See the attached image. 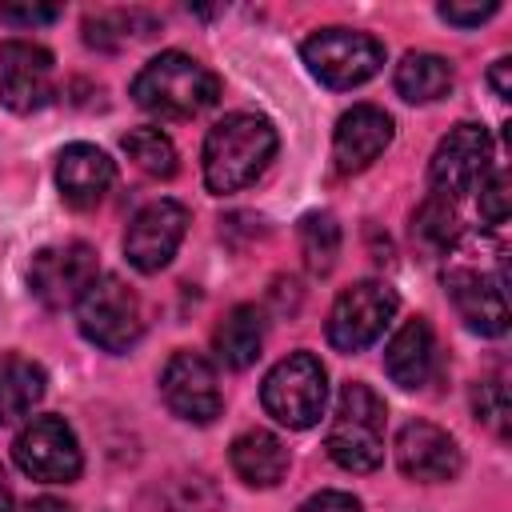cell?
<instances>
[{
  "instance_id": "cell-1",
  "label": "cell",
  "mask_w": 512,
  "mask_h": 512,
  "mask_svg": "<svg viewBox=\"0 0 512 512\" xmlns=\"http://www.w3.org/2000/svg\"><path fill=\"white\" fill-rule=\"evenodd\" d=\"M276 156V128L256 112H232L204 136V184L216 196L248 188Z\"/></svg>"
},
{
  "instance_id": "cell-2",
  "label": "cell",
  "mask_w": 512,
  "mask_h": 512,
  "mask_svg": "<svg viewBox=\"0 0 512 512\" xmlns=\"http://www.w3.org/2000/svg\"><path fill=\"white\" fill-rule=\"evenodd\" d=\"M132 100L144 112L184 120L220 100V80H216V72H208L200 60H192L184 52H160L136 72Z\"/></svg>"
},
{
  "instance_id": "cell-3",
  "label": "cell",
  "mask_w": 512,
  "mask_h": 512,
  "mask_svg": "<svg viewBox=\"0 0 512 512\" xmlns=\"http://www.w3.org/2000/svg\"><path fill=\"white\" fill-rule=\"evenodd\" d=\"M384 420H388L384 400L368 384L348 380L340 388V400H336V412H332V424H328V436H324L328 456L344 472L380 468V460H384Z\"/></svg>"
},
{
  "instance_id": "cell-4",
  "label": "cell",
  "mask_w": 512,
  "mask_h": 512,
  "mask_svg": "<svg viewBox=\"0 0 512 512\" xmlns=\"http://www.w3.org/2000/svg\"><path fill=\"white\" fill-rule=\"evenodd\" d=\"M444 288L460 312V320L480 336H500L508 328V276L500 248H488V256H456L444 272Z\"/></svg>"
},
{
  "instance_id": "cell-5",
  "label": "cell",
  "mask_w": 512,
  "mask_h": 512,
  "mask_svg": "<svg viewBox=\"0 0 512 512\" xmlns=\"http://www.w3.org/2000/svg\"><path fill=\"white\" fill-rule=\"evenodd\" d=\"M260 404L264 412L284 424V428H312L324 416L328 404V372L312 352H292L284 356L260 384Z\"/></svg>"
},
{
  "instance_id": "cell-6",
  "label": "cell",
  "mask_w": 512,
  "mask_h": 512,
  "mask_svg": "<svg viewBox=\"0 0 512 512\" xmlns=\"http://www.w3.org/2000/svg\"><path fill=\"white\" fill-rule=\"evenodd\" d=\"M76 324L84 340L104 352H128L144 332L140 300L120 276H96L84 288V296L76 300Z\"/></svg>"
},
{
  "instance_id": "cell-7",
  "label": "cell",
  "mask_w": 512,
  "mask_h": 512,
  "mask_svg": "<svg viewBox=\"0 0 512 512\" xmlns=\"http://www.w3.org/2000/svg\"><path fill=\"white\" fill-rule=\"evenodd\" d=\"M304 64L328 88H356L384 68V44L352 28H320L300 44Z\"/></svg>"
},
{
  "instance_id": "cell-8",
  "label": "cell",
  "mask_w": 512,
  "mask_h": 512,
  "mask_svg": "<svg viewBox=\"0 0 512 512\" xmlns=\"http://www.w3.org/2000/svg\"><path fill=\"white\" fill-rule=\"evenodd\" d=\"M392 316H396V292L380 280H360L336 296L328 312V344L336 352H364L372 340H380Z\"/></svg>"
},
{
  "instance_id": "cell-9",
  "label": "cell",
  "mask_w": 512,
  "mask_h": 512,
  "mask_svg": "<svg viewBox=\"0 0 512 512\" xmlns=\"http://www.w3.org/2000/svg\"><path fill=\"white\" fill-rule=\"evenodd\" d=\"M12 456L16 468L40 484H68L84 468L76 432L60 416H36L32 424H24L12 444Z\"/></svg>"
},
{
  "instance_id": "cell-10",
  "label": "cell",
  "mask_w": 512,
  "mask_h": 512,
  "mask_svg": "<svg viewBox=\"0 0 512 512\" xmlns=\"http://www.w3.org/2000/svg\"><path fill=\"white\" fill-rule=\"evenodd\" d=\"M492 168V136L480 124H456L448 128V136L436 144L432 160H428V180L436 188V196L452 200L460 192H472L484 172Z\"/></svg>"
},
{
  "instance_id": "cell-11",
  "label": "cell",
  "mask_w": 512,
  "mask_h": 512,
  "mask_svg": "<svg viewBox=\"0 0 512 512\" xmlns=\"http://www.w3.org/2000/svg\"><path fill=\"white\" fill-rule=\"evenodd\" d=\"M100 276V264H96V252L80 240L72 244H60V248H40L32 256V268H28V284H32V296L44 304V308H64V304H76L84 296V288Z\"/></svg>"
},
{
  "instance_id": "cell-12",
  "label": "cell",
  "mask_w": 512,
  "mask_h": 512,
  "mask_svg": "<svg viewBox=\"0 0 512 512\" xmlns=\"http://www.w3.org/2000/svg\"><path fill=\"white\" fill-rule=\"evenodd\" d=\"M184 228H188V208L176 204V200H152L144 204L132 224H128V236H124V256L136 272H160L180 240H184Z\"/></svg>"
},
{
  "instance_id": "cell-13",
  "label": "cell",
  "mask_w": 512,
  "mask_h": 512,
  "mask_svg": "<svg viewBox=\"0 0 512 512\" xmlns=\"http://www.w3.org/2000/svg\"><path fill=\"white\" fill-rule=\"evenodd\" d=\"M164 404L188 424H212L220 416V384L216 368L200 352H172L160 372Z\"/></svg>"
},
{
  "instance_id": "cell-14",
  "label": "cell",
  "mask_w": 512,
  "mask_h": 512,
  "mask_svg": "<svg viewBox=\"0 0 512 512\" xmlns=\"http://www.w3.org/2000/svg\"><path fill=\"white\" fill-rule=\"evenodd\" d=\"M52 52L32 40L0 44V100L12 112H36L52 100Z\"/></svg>"
},
{
  "instance_id": "cell-15",
  "label": "cell",
  "mask_w": 512,
  "mask_h": 512,
  "mask_svg": "<svg viewBox=\"0 0 512 512\" xmlns=\"http://www.w3.org/2000/svg\"><path fill=\"white\" fill-rule=\"evenodd\" d=\"M396 464L408 480L444 484L460 472V448L444 428H436L428 420H408L396 432Z\"/></svg>"
},
{
  "instance_id": "cell-16",
  "label": "cell",
  "mask_w": 512,
  "mask_h": 512,
  "mask_svg": "<svg viewBox=\"0 0 512 512\" xmlns=\"http://www.w3.org/2000/svg\"><path fill=\"white\" fill-rule=\"evenodd\" d=\"M392 144V116L376 104H356L336 120L332 132V160L336 172H360L368 168L384 148Z\"/></svg>"
},
{
  "instance_id": "cell-17",
  "label": "cell",
  "mask_w": 512,
  "mask_h": 512,
  "mask_svg": "<svg viewBox=\"0 0 512 512\" xmlns=\"http://www.w3.org/2000/svg\"><path fill=\"white\" fill-rule=\"evenodd\" d=\"M116 180V168L108 160V152H100L96 144H68L56 160V184H60V196L68 208H96L104 200V192L112 188Z\"/></svg>"
},
{
  "instance_id": "cell-18",
  "label": "cell",
  "mask_w": 512,
  "mask_h": 512,
  "mask_svg": "<svg viewBox=\"0 0 512 512\" xmlns=\"http://www.w3.org/2000/svg\"><path fill=\"white\" fill-rule=\"evenodd\" d=\"M432 360H436V340H432L428 320H420V316L404 320L400 332L384 348V372L400 388H424L432 376Z\"/></svg>"
},
{
  "instance_id": "cell-19",
  "label": "cell",
  "mask_w": 512,
  "mask_h": 512,
  "mask_svg": "<svg viewBox=\"0 0 512 512\" xmlns=\"http://www.w3.org/2000/svg\"><path fill=\"white\" fill-rule=\"evenodd\" d=\"M228 460H232V472H236L244 484H252V488H272V484H280L284 472H288V448H284L272 432H264V428L240 432V436L232 440Z\"/></svg>"
},
{
  "instance_id": "cell-20",
  "label": "cell",
  "mask_w": 512,
  "mask_h": 512,
  "mask_svg": "<svg viewBox=\"0 0 512 512\" xmlns=\"http://www.w3.org/2000/svg\"><path fill=\"white\" fill-rule=\"evenodd\" d=\"M264 344V316L256 304H236L212 332V348L228 368H248L256 364Z\"/></svg>"
},
{
  "instance_id": "cell-21",
  "label": "cell",
  "mask_w": 512,
  "mask_h": 512,
  "mask_svg": "<svg viewBox=\"0 0 512 512\" xmlns=\"http://www.w3.org/2000/svg\"><path fill=\"white\" fill-rule=\"evenodd\" d=\"M44 368L28 356H4L0 360V428L28 416L44 396Z\"/></svg>"
},
{
  "instance_id": "cell-22",
  "label": "cell",
  "mask_w": 512,
  "mask_h": 512,
  "mask_svg": "<svg viewBox=\"0 0 512 512\" xmlns=\"http://www.w3.org/2000/svg\"><path fill=\"white\" fill-rule=\"evenodd\" d=\"M452 64L436 52H408L396 64V92L408 104H432L452 92Z\"/></svg>"
},
{
  "instance_id": "cell-23",
  "label": "cell",
  "mask_w": 512,
  "mask_h": 512,
  "mask_svg": "<svg viewBox=\"0 0 512 512\" xmlns=\"http://www.w3.org/2000/svg\"><path fill=\"white\" fill-rule=\"evenodd\" d=\"M300 248H304V264L316 276L332 272V264L340 256V228H336V220L328 212H308L300 220Z\"/></svg>"
},
{
  "instance_id": "cell-24",
  "label": "cell",
  "mask_w": 512,
  "mask_h": 512,
  "mask_svg": "<svg viewBox=\"0 0 512 512\" xmlns=\"http://www.w3.org/2000/svg\"><path fill=\"white\" fill-rule=\"evenodd\" d=\"M124 152L136 160V168H144L148 176H172L176 172V144L160 132V128H128L124 132Z\"/></svg>"
},
{
  "instance_id": "cell-25",
  "label": "cell",
  "mask_w": 512,
  "mask_h": 512,
  "mask_svg": "<svg viewBox=\"0 0 512 512\" xmlns=\"http://www.w3.org/2000/svg\"><path fill=\"white\" fill-rule=\"evenodd\" d=\"M456 212H452V200L444 196H428L424 208L416 212V224H412V236H420L424 244L432 248H448L456 240Z\"/></svg>"
},
{
  "instance_id": "cell-26",
  "label": "cell",
  "mask_w": 512,
  "mask_h": 512,
  "mask_svg": "<svg viewBox=\"0 0 512 512\" xmlns=\"http://www.w3.org/2000/svg\"><path fill=\"white\" fill-rule=\"evenodd\" d=\"M472 408H476V420L488 424L496 436H508V388L500 376L492 380H480L472 388Z\"/></svg>"
},
{
  "instance_id": "cell-27",
  "label": "cell",
  "mask_w": 512,
  "mask_h": 512,
  "mask_svg": "<svg viewBox=\"0 0 512 512\" xmlns=\"http://www.w3.org/2000/svg\"><path fill=\"white\" fill-rule=\"evenodd\" d=\"M168 508L172 512H220V496L204 476H180L168 488Z\"/></svg>"
},
{
  "instance_id": "cell-28",
  "label": "cell",
  "mask_w": 512,
  "mask_h": 512,
  "mask_svg": "<svg viewBox=\"0 0 512 512\" xmlns=\"http://www.w3.org/2000/svg\"><path fill=\"white\" fill-rule=\"evenodd\" d=\"M476 192H480V216L488 224H504L508 220V172L488 168L484 180L476 184Z\"/></svg>"
},
{
  "instance_id": "cell-29",
  "label": "cell",
  "mask_w": 512,
  "mask_h": 512,
  "mask_svg": "<svg viewBox=\"0 0 512 512\" xmlns=\"http://www.w3.org/2000/svg\"><path fill=\"white\" fill-rule=\"evenodd\" d=\"M56 16H60L56 4H0V20H4V24H20V28L52 24Z\"/></svg>"
},
{
  "instance_id": "cell-30",
  "label": "cell",
  "mask_w": 512,
  "mask_h": 512,
  "mask_svg": "<svg viewBox=\"0 0 512 512\" xmlns=\"http://www.w3.org/2000/svg\"><path fill=\"white\" fill-rule=\"evenodd\" d=\"M496 12H500L496 0H484V4H440V16H444L448 24H460V28H476V24H484L488 16H496Z\"/></svg>"
},
{
  "instance_id": "cell-31",
  "label": "cell",
  "mask_w": 512,
  "mask_h": 512,
  "mask_svg": "<svg viewBox=\"0 0 512 512\" xmlns=\"http://www.w3.org/2000/svg\"><path fill=\"white\" fill-rule=\"evenodd\" d=\"M296 512H364L360 508V500L352 496V492H340V488H324V492H316V496H308Z\"/></svg>"
},
{
  "instance_id": "cell-32",
  "label": "cell",
  "mask_w": 512,
  "mask_h": 512,
  "mask_svg": "<svg viewBox=\"0 0 512 512\" xmlns=\"http://www.w3.org/2000/svg\"><path fill=\"white\" fill-rule=\"evenodd\" d=\"M508 72H512V60H508V56H500V60L492 64V72H488V80H492V88H496V96H500V100H508V96H512Z\"/></svg>"
},
{
  "instance_id": "cell-33",
  "label": "cell",
  "mask_w": 512,
  "mask_h": 512,
  "mask_svg": "<svg viewBox=\"0 0 512 512\" xmlns=\"http://www.w3.org/2000/svg\"><path fill=\"white\" fill-rule=\"evenodd\" d=\"M24 512H72V508L64 500H56V496H40V500L24 504Z\"/></svg>"
},
{
  "instance_id": "cell-34",
  "label": "cell",
  "mask_w": 512,
  "mask_h": 512,
  "mask_svg": "<svg viewBox=\"0 0 512 512\" xmlns=\"http://www.w3.org/2000/svg\"><path fill=\"white\" fill-rule=\"evenodd\" d=\"M0 512H12V488L4 480V468H0Z\"/></svg>"
}]
</instances>
